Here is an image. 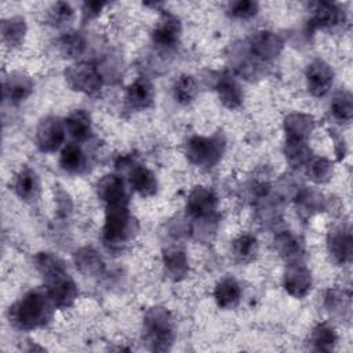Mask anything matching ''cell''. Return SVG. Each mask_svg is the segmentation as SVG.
I'll return each instance as SVG.
<instances>
[{"label": "cell", "instance_id": "6da1fadb", "mask_svg": "<svg viewBox=\"0 0 353 353\" xmlns=\"http://www.w3.org/2000/svg\"><path fill=\"white\" fill-rule=\"evenodd\" d=\"M34 263L46 280V290L57 309H66L74 303L79 290L65 269L63 262L51 252H39Z\"/></svg>", "mask_w": 353, "mask_h": 353}, {"label": "cell", "instance_id": "7a4b0ae2", "mask_svg": "<svg viewBox=\"0 0 353 353\" xmlns=\"http://www.w3.org/2000/svg\"><path fill=\"white\" fill-rule=\"evenodd\" d=\"M47 290H32L10 307V321L25 331L46 325L54 313Z\"/></svg>", "mask_w": 353, "mask_h": 353}, {"label": "cell", "instance_id": "3957f363", "mask_svg": "<svg viewBox=\"0 0 353 353\" xmlns=\"http://www.w3.org/2000/svg\"><path fill=\"white\" fill-rule=\"evenodd\" d=\"M143 336L150 350L167 352L175 341V323L163 306L150 307L143 317Z\"/></svg>", "mask_w": 353, "mask_h": 353}, {"label": "cell", "instance_id": "277c9868", "mask_svg": "<svg viewBox=\"0 0 353 353\" xmlns=\"http://www.w3.org/2000/svg\"><path fill=\"white\" fill-rule=\"evenodd\" d=\"M225 152V139L221 135L200 137L194 135L186 142L188 160L199 167L211 168L218 164Z\"/></svg>", "mask_w": 353, "mask_h": 353}, {"label": "cell", "instance_id": "5b68a950", "mask_svg": "<svg viewBox=\"0 0 353 353\" xmlns=\"http://www.w3.org/2000/svg\"><path fill=\"white\" fill-rule=\"evenodd\" d=\"M103 241L106 244H121L132 237L134 219L128 205L106 207L103 223Z\"/></svg>", "mask_w": 353, "mask_h": 353}, {"label": "cell", "instance_id": "8992f818", "mask_svg": "<svg viewBox=\"0 0 353 353\" xmlns=\"http://www.w3.org/2000/svg\"><path fill=\"white\" fill-rule=\"evenodd\" d=\"M65 79L72 90L84 92L87 95L99 92L103 85L99 70L95 65L88 62H80L69 66L65 70Z\"/></svg>", "mask_w": 353, "mask_h": 353}, {"label": "cell", "instance_id": "52a82bcc", "mask_svg": "<svg viewBox=\"0 0 353 353\" xmlns=\"http://www.w3.org/2000/svg\"><path fill=\"white\" fill-rule=\"evenodd\" d=\"M66 125L59 117L48 116L43 119L36 130V145L44 153L55 152L65 141Z\"/></svg>", "mask_w": 353, "mask_h": 353}, {"label": "cell", "instance_id": "ba28073f", "mask_svg": "<svg viewBox=\"0 0 353 353\" xmlns=\"http://www.w3.org/2000/svg\"><path fill=\"white\" fill-rule=\"evenodd\" d=\"M327 247L332 259L339 263H347L352 261L353 254V239L352 229L349 225H338L328 232Z\"/></svg>", "mask_w": 353, "mask_h": 353}, {"label": "cell", "instance_id": "9c48e42d", "mask_svg": "<svg viewBox=\"0 0 353 353\" xmlns=\"http://www.w3.org/2000/svg\"><path fill=\"white\" fill-rule=\"evenodd\" d=\"M305 77L307 91L313 97L320 98L330 91L334 83V70L325 61L317 58L307 65Z\"/></svg>", "mask_w": 353, "mask_h": 353}, {"label": "cell", "instance_id": "30bf717a", "mask_svg": "<svg viewBox=\"0 0 353 353\" xmlns=\"http://www.w3.org/2000/svg\"><path fill=\"white\" fill-rule=\"evenodd\" d=\"M218 199L215 193L204 186H196L188 196L186 212L194 219H207L216 211Z\"/></svg>", "mask_w": 353, "mask_h": 353}, {"label": "cell", "instance_id": "8fae6325", "mask_svg": "<svg viewBox=\"0 0 353 353\" xmlns=\"http://www.w3.org/2000/svg\"><path fill=\"white\" fill-rule=\"evenodd\" d=\"M312 273L310 270L302 265L298 263H288L284 277H283V285L284 290L294 298H305L310 290H312Z\"/></svg>", "mask_w": 353, "mask_h": 353}, {"label": "cell", "instance_id": "7c38bea8", "mask_svg": "<svg viewBox=\"0 0 353 353\" xmlns=\"http://www.w3.org/2000/svg\"><path fill=\"white\" fill-rule=\"evenodd\" d=\"M248 46L254 57L262 61H270L281 52L284 47V40L274 32L259 30L251 34Z\"/></svg>", "mask_w": 353, "mask_h": 353}, {"label": "cell", "instance_id": "4fadbf2b", "mask_svg": "<svg viewBox=\"0 0 353 353\" xmlns=\"http://www.w3.org/2000/svg\"><path fill=\"white\" fill-rule=\"evenodd\" d=\"M98 197L109 205H128V193L121 176L108 174L97 183Z\"/></svg>", "mask_w": 353, "mask_h": 353}, {"label": "cell", "instance_id": "5bb4252c", "mask_svg": "<svg viewBox=\"0 0 353 353\" xmlns=\"http://www.w3.org/2000/svg\"><path fill=\"white\" fill-rule=\"evenodd\" d=\"M125 103L130 109L134 110H143L152 106L154 99V88L149 79L145 76L137 77L125 91Z\"/></svg>", "mask_w": 353, "mask_h": 353}, {"label": "cell", "instance_id": "9a60e30c", "mask_svg": "<svg viewBox=\"0 0 353 353\" xmlns=\"http://www.w3.org/2000/svg\"><path fill=\"white\" fill-rule=\"evenodd\" d=\"M345 22V12L334 3L320 1L313 4L310 25L316 29H334Z\"/></svg>", "mask_w": 353, "mask_h": 353}, {"label": "cell", "instance_id": "2e32d148", "mask_svg": "<svg viewBox=\"0 0 353 353\" xmlns=\"http://www.w3.org/2000/svg\"><path fill=\"white\" fill-rule=\"evenodd\" d=\"M182 33L181 22L176 17L165 14L163 19L152 32V40L156 46L163 48H172L178 44Z\"/></svg>", "mask_w": 353, "mask_h": 353}, {"label": "cell", "instance_id": "e0dca14e", "mask_svg": "<svg viewBox=\"0 0 353 353\" xmlns=\"http://www.w3.org/2000/svg\"><path fill=\"white\" fill-rule=\"evenodd\" d=\"M32 90L33 81L30 77L22 73H12L4 80L3 98L10 105H19L32 94Z\"/></svg>", "mask_w": 353, "mask_h": 353}, {"label": "cell", "instance_id": "ac0fdd59", "mask_svg": "<svg viewBox=\"0 0 353 353\" xmlns=\"http://www.w3.org/2000/svg\"><path fill=\"white\" fill-rule=\"evenodd\" d=\"M14 192L21 200L34 203L40 196V178L37 172L30 167L22 168L15 176Z\"/></svg>", "mask_w": 353, "mask_h": 353}, {"label": "cell", "instance_id": "d6986e66", "mask_svg": "<svg viewBox=\"0 0 353 353\" xmlns=\"http://www.w3.org/2000/svg\"><path fill=\"white\" fill-rule=\"evenodd\" d=\"M221 103L228 109H237L241 106L244 99L243 88L239 81L229 73H223L215 85Z\"/></svg>", "mask_w": 353, "mask_h": 353}, {"label": "cell", "instance_id": "ffe728a7", "mask_svg": "<svg viewBox=\"0 0 353 353\" xmlns=\"http://www.w3.org/2000/svg\"><path fill=\"white\" fill-rule=\"evenodd\" d=\"M73 262L80 273L88 277H98L105 270V262L91 247H81L73 254Z\"/></svg>", "mask_w": 353, "mask_h": 353}, {"label": "cell", "instance_id": "44dd1931", "mask_svg": "<svg viewBox=\"0 0 353 353\" xmlns=\"http://www.w3.org/2000/svg\"><path fill=\"white\" fill-rule=\"evenodd\" d=\"M240 296H241L240 284L232 276H226L221 279L214 288V299L221 309L234 307L239 303Z\"/></svg>", "mask_w": 353, "mask_h": 353}, {"label": "cell", "instance_id": "7402d4cb", "mask_svg": "<svg viewBox=\"0 0 353 353\" xmlns=\"http://www.w3.org/2000/svg\"><path fill=\"white\" fill-rule=\"evenodd\" d=\"M163 265L165 274L174 281L185 279L189 273V262L186 252L178 247H172L164 251Z\"/></svg>", "mask_w": 353, "mask_h": 353}, {"label": "cell", "instance_id": "603a6c76", "mask_svg": "<svg viewBox=\"0 0 353 353\" xmlns=\"http://www.w3.org/2000/svg\"><path fill=\"white\" fill-rule=\"evenodd\" d=\"M274 247L277 252L288 261V263H298L305 255L303 241L291 232H283L276 236Z\"/></svg>", "mask_w": 353, "mask_h": 353}, {"label": "cell", "instance_id": "cb8c5ba5", "mask_svg": "<svg viewBox=\"0 0 353 353\" xmlns=\"http://www.w3.org/2000/svg\"><path fill=\"white\" fill-rule=\"evenodd\" d=\"M314 130V119L306 113H291L284 120V131L288 139L307 141Z\"/></svg>", "mask_w": 353, "mask_h": 353}, {"label": "cell", "instance_id": "d4e9b609", "mask_svg": "<svg viewBox=\"0 0 353 353\" xmlns=\"http://www.w3.org/2000/svg\"><path fill=\"white\" fill-rule=\"evenodd\" d=\"M130 185L142 197H150L157 192V178L145 165H135L130 171Z\"/></svg>", "mask_w": 353, "mask_h": 353}, {"label": "cell", "instance_id": "484cf974", "mask_svg": "<svg viewBox=\"0 0 353 353\" xmlns=\"http://www.w3.org/2000/svg\"><path fill=\"white\" fill-rule=\"evenodd\" d=\"M66 131L76 141H85L92 134V125L90 114L84 109H77L72 112L65 120Z\"/></svg>", "mask_w": 353, "mask_h": 353}, {"label": "cell", "instance_id": "4316f807", "mask_svg": "<svg viewBox=\"0 0 353 353\" xmlns=\"http://www.w3.org/2000/svg\"><path fill=\"white\" fill-rule=\"evenodd\" d=\"M284 154L288 164L294 168L306 165L312 159V150L306 141L301 139H285Z\"/></svg>", "mask_w": 353, "mask_h": 353}, {"label": "cell", "instance_id": "83f0119b", "mask_svg": "<svg viewBox=\"0 0 353 353\" xmlns=\"http://www.w3.org/2000/svg\"><path fill=\"white\" fill-rule=\"evenodd\" d=\"M26 34V22L22 17H11L1 21L3 41L10 47L22 44Z\"/></svg>", "mask_w": 353, "mask_h": 353}, {"label": "cell", "instance_id": "f1b7e54d", "mask_svg": "<svg viewBox=\"0 0 353 353\" xmlns=\"http://www.w3.org/2000/svg\"><path fill=\"white\" fill-rule=\"evenodd\" d=\"M199 88H197V83L194 80L193 76L190 74H181L172 85V95L174 99L179 103V105H189L192 103L196 97H197Z\"/></svg>", "mask_w": 353, "mask_h": 353}, {"label": "cell", "instance_id": "f546056e", "mask_svg": "<svg viewBox=\"0 0 353 353\" xmlns=\"http://www.w3.org/2000/svg\"><path fill=\"white\" fill-rule=\"evenodd\" d=\"M310 343L314 350L319 352H331L336 343V334L331 324L320 323L317 324L310 334Z\"/></svg>", "mask_w": 353, "mask_h": 353}, {"label": "cell", "instance_id": "4dcf8cb0", "mask_svg": "<svg viewBox=\"0 0 353 353\" xmlns=\"http://www.w3.org/2000/svg\"><path fill=\"white\" fill-rule=\"evenodd\" d=\"M233 258L240 263H248L254 261L258 254V241L251 234H241L232 243Z\"/></svg>", "mask_w": 353, "mask_h": 353}, {"label": "cell", "instance_id": "1f68e13d", "mask_svg": "<svg viewBox=\"0 0 353 353\" xmlns=\"http://www.w3.org/2000/svg\"><path fill=\"white\" fill-rule=\"evenodd\" d=\"M59 165L66 172L79 174L84 170V165H85L84 153L81 152V149L77 145L69 143L61 150Z\"/></svg>", "mask_w": 353, "mask_h": 353}, {"label": "cell", "instance_id": "d6a6232c", "mask_svg": "<svg viewBox=\"0 0 353 353\" xmlns=\"http://www.w3.org/2000/svg\"><path fill=\"white\" fill-rule=\"evenodd\" d=\"M330 110L338 123H349L353 117V99L350 92L339 91L334 95Z\"/></svg>", "mask_w": 353, "mask_h": 353}, {"label": "cell", "instance_id": "836d02e7", "mask_svg": "<svg viewBox=\"0 0 353 353\" xmlns=\"http://www.w3.org/2000/svg\"><path fill=\"white\" fill-rule=\"evenodd\" d=\"M58 48L65 58H79L85 50V40L79 32H66L58 40Z\"/></svg>", "mask_w": 353, "mask_h": 353}, {"label": "cell", "instance_id": "e575fe53", "mask_svg": "<svg viewBox=\"0 0 353 353\" xmlns=\"http://www.w3.org/2000/svg\"><path fill=\"white\" fill-rule=\"evenodd\" d=\"M324 305L330 312L343 316L350 310V294L345 290L330 288L324 295Z\"/></svg>", "mask_w": 353, "mask_h": 353}, {"label": "cell", "instance_id": "d590c367", "mask_svg": "<svg viewBox=\"0 0 353 353\" xmlns=\"http://www.w3.org/2000/svg\"><path fill=\"white\" fill-rule=\"evenodd\" d=\"M307 165V175L316 183H325L331 179L334 167L332 163L325 157H316L310 159Z\"/></svg>", "mask_w": 353, "mask_h": 353}, {"label": "cell", "instance_id": "8d00e7d4", "mask_svg": "<svg viewBox=\"0 0 353 353\" xmlns=\"http://www.w3.org/2000/svg\"><path fill=\"white\" fill-rule=\"evenodd\" d=\"M228 12L230 17L237 19H250L258 12V3L252 0H237L228 6Z\"/></svg>", "mask_w": 353, "mask_h": 353}, {"label": "cell", "instance_id": "74e56055", "mask_svg": "<svg viewBox=\"0 0 353 353\" xmlns=\"http://www.w3.org/2000/svg\"><path fill=\"white\" fill-rule=\"evenodd\" d=\"M73 14H74V11L69 3L58 1V3L52 4L51 8L48 10V21L52 25L61 26V25L68 23L73 18Z\"/></svg>", "mask_w": 353, "mask_h": 353}, {"label": "cell", "instance_id": "f35d334b", "mask_svg": "<svg viewBox=\"0 0 353 353\" xmlns=\"http://www.w3.org/2000/svg\"><path fill=\"white\" fill-rule=\"evenodd\" d=\"M299 204L302 205L303 210L313 212V211H321L323 208V199L320 194L314 193V192H307L305 190L301 196H299Z\"/></svg>", "mask_w": 353, "mask_h": 353}, {"label": "cell", "instance_id": "ab89813d", "mask_svg": "<svg viewBox=\"0 0 353 353\" xmlns=\"http://www.w3.org/2000/svg\"><path fill=\"white\" fill-rule=\"evenodd\" d=\"M105 6H106V3H103V1H85L83 4V10H81L83 11V22L97 18Z\"/></svg>", "mask_w": 353, "mask_h": 353}]
</instances>
